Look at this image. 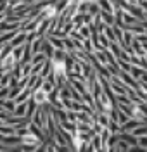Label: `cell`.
Masks as SVG:
<instances>
[{"instance_id": "obj_1", "label": "cell", "mask_w": 147, "mask_h": 152, "mask_svg": "<svg viewBox=\"0 0 147 152\" xmlns=\"http://www.w3.org/2000/svg\"><path fill=\"white\" fill-rule=\"evenodd\" d=\"M31 99L37 102V105H45V104H49L50 102V94L43 88V86H38L37 90H33Z\"/></svg>"}, {"instance_id": "obj_2", "label": "cell", "mask_w": 147, "mask_h": 152, "mask_svg": "<svg viewBox=\"0 0 147 152\" xmlns=\"http://www.w3.org/2000/svg\"><path fill=\"white\" fill-rule=\"evenodd\" d=\"M68 57V56H66ZM50 62H52V69H54V73L56 76H68V64H66V59H57V57H52L50 59Z\"/></svg>"}, {"instance_id": "obj_3", "label": "cell", "mask_w": 147, "mask_h": 152, "mask_svg": "<svg viewBox=\"0 0 147 152\" xmlns=\"http://www.w3.org/2000/svg\"><path fill=\"white\" fill-rule=\"evenodd\" d=\"M26 42H28V33L26 31H18L16 37L10 40V45L12 47H19V45H24Z\"/></svg>"}, {"instance_id": "obj_4", "label": "cell", "mask_w": 147, "mask_h": 152, "mask_svg": "<svg viewBox=\"0 0 147 152\" xmlns=\"http://www.w3.org/2000/svg\"><path fill=\"white\" fill-rule=\"evenodd\" d=\"M42 52H45V56L49 57V59H52V57H54V54H56V47L52 45V42H50L49 38L45 40V43H43V48H42Z\"/></svg>"}, {"instance_id": "obj_5", "label": "cell", "mask_w": 147, "mask_h": 152, "mask_svg": "<svg viewBox=\"0 0 147 152\" xmlns=\"http://www.w3.org/2000/svg\"><path fill=\"white\" fill-rule=\"evenodd\" d=\"M52 71H54V69H52V62H50V59H47L45 64H43V67H42V71H40V76L45 80V78H49V75Z\"/></svg>"}, {"instance_id": "obj_6", "label": "cell", "mask_w": 147, "mask_h": 152, "mask_svg": "<svg viewBox=\"0 0 147 152\" xmlns=\"http://www.w3.org/2000/svg\"><path fill=\"white\" fill-rule=\"evenodd\" d=\"M26 113H28V100L18 104V105H16V109H14V114H16V116H23V118H24Z\"/></svg>"}, {"instance_id": "obj_7", "label": "cell", "mask_w": 147, "mask_h": 152, "mask_svg": "<svg viewBox=\"0 0 147 152\" xmlns=\"http://www.w3.org/2000/svg\"><path fill=\"white\" fill-rule=\"evenodd\" d=\"M49 57L45 56V52H37V54H33L31 57V64H38V62H45Z\"/></svg>"}, {"instance_id": "obj_8", "label": "cell", "mask_w": 147, "mask_h": 152, "mask_svg": "<svg viewBox=\"0 0 147 152\" xmlns=\"http://www.w3.org/2000/svg\"><path fill=\"white\" fill-rule=\"evenodd\" d=\"M10 86H0V99H9Z\"/></svg>"}, {"instance_id": "obj_9", "label": "cell", "mask_w": 147, "mask_h": 152, "mask_svg": "<svg viewBox=\"0 0 147 152\" xmlns=\"http://www.w3.org/2000/svg\"><path fill=\"white\" fill-rule=\"evenodd\" d=\"M138 145H142V147H146V149H147V135L138 137Z\"/></svg>"}, {"instance_id": "obj_10", "label": "cell", "mask_w": 147, "mask_h": 152, "mask_svg": "<svg viewBox=\"0 0 147 152\" xmlns=\"http://www.w3.org/2000/svg\"><path fill=\"white\" fill-rule=\"evenodd\" d=\"M7 152H24L21 149V145H14V147H7Z\"/></svg>"}, {"instance_id": "obj_11", "label": "cell", "mask_w": 147, "mask_h": 152, "mask_svg": "<svg viewBox=\"0 0 147 152\" xmlns=\"http://www.w3.org/2000/svg\"><path fill=\"white\" fill-rule=\"evenodd\" d=\"M138 5L142 7V10H144V12H147V0H142V2L138 4Z\"/></svg>"}, {"instance_id": "obj_12", "label": "cell", "mask_w": 147, "mask_h": 152, "mask_svg": "<svg viewBox=\"0 0 147 152\" xmlns=\"http://www.w3.org/2000/svg\"><path fill=\"white\" fill-rule=\"evenodd\" d=\"M0 152H7V147L5 149H0Z\"/></svg>"}]
</instances>
